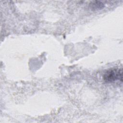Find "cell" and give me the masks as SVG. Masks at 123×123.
I'll use <instances>...</instances> for the list:
<instances>
[{
  "label": "cell",
  "mask_w": 123,
  "mask_h": 123,
  "mask_svg": "<svg viewBox=\"0 0 123 123\" xmlns=\"http://www.w3.org/2000/svg\"><path fill=\"white\" fill-rule=\"evenodd\" d=\"M104 80L107 83L122 82V70L121 69H111L107 71L103 75Z\"/></svg>",
  "instance_id": "1"
}]
</instances>
